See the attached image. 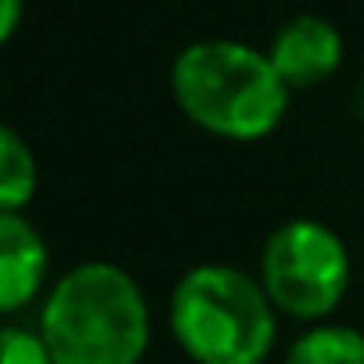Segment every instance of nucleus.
Returning <instances> with one entry per match:
<instances>
[{
	"mask_svg": "<svg viewBox=\"0 0 364 364\" xmlns=\"http://www.w3.org/2000/svg\"><path fill=\"white\" fill-rule=\"evenodd\" d=\"M259 282L278 314L321 321L345 301L353 259L333 228L317 220H286L262 243Z\"/></svg>",
	"mask_w": 364,
	"mask_h": 364,
	"instance_id": "20e7f679",
	"label": "nucleus"
},
{
	"mask_svg": "<svg viewBox=\"0 0 364 364\" xmlns=\"http://www.w3.org/2000/svg\"><path fill=\"white\" fill-rule=\"evenodd\" d=\"M0 364H55V356L43 345L40 329L4 325L0 329Z\"/></svg>",
	"mask_w": 364,
	"mask_h": 364,
	"instance_id": "1a4fd4ad",
	"label": "nucleus"
},
{
	"mask_svg": "<svg viewBox=\"0 0 364 364\" xmlns=\"http://www.w3.org/2000/svg\"><path fill=\"white\" fill-rule=\"evenodd\" d=\"M181 114L223 141H262L286 118L294 90L278 79L267 51L239 40H196L168 71Z\"/></svg>",
	"mask_w": 364,
	"mask_h": 364,
	"instance_id": "f03ea898",
	"label": "nucleus"
},
{
	"mask_svg": "<svg viewBox=\"0 0 364 364\" xmlns=\"http://www.w3.org/2000/svg\"><path fill=\"white\" fill-rule=\"evenodd\" d=\"M40 165L16 129H0V212H24L36 196Z\"/></svg>",
	"mask_w": 364,
	"mask_h": 364,
	"instance_id": "6e6552de",
	"label": "nucleus"
},
{
	"mask_svg": "<svg viewBox=\"0 0 364 364\" xmlns=\"http://www.w3.org/2000/svg\"><path fill=\"white\" fill-rule=\"evenodd\" d=\"M282 364H364V333L353 325H314L286 348Z\"/></svg>",
	"mask_w": 364,
	"mask_h": 364,
	"instance_id": "0eeeda50",
	"label": "nucleus"
},
{
	"mask_svg": "<svg viewBox=\"0 0 364 364\" xmlns=\"http://www.w3.org/2000/svg\"><path fill=\"white\" fill-rule=\"evenodd\" d=\"M40 337L55 364H141L149 353V301L118 262L71 267L40 309Z\"/></svg>",
	"mask_w": 364,
	"mask_h": 364,
	"instance_id": "f257e3e1",
	"label": "nucleus"
},
{
	"mask_svg": "<svg viewBox=\"0 0 364 364\" xmlns=\"http://www.w3.org/2000/svg\"><path fill=\"white\" fill-rule=\"evenodd\" d=\"M356 114H360V122H364V82H360V95H356Z\"/></svg>",
	"mask_w": 364,
	"mask_h": 364,
	"instance_id": "9b49d317",
	"label": "nucleus"
},
{
	"mask_svg": "<svg viewBox=\"0 0 364 364\" xmlns=\"http://www.w3.org/2000/svg\"><path fill=\"white\" fill-rule=\"evenodd\" d=\"M168 333L192 364H267L278 341V309L247 270L204 262L173 286Z\"/></svg>",
	"mask_w": 364,
	"mask_h": 364,
	"instance_id": "7ed1b4c3",
	"label": "nucleus"
},
{
	"mask_svg": "<svg viewBox=\"0 0 364 364\" xmlns=\"http://www.w3.org/2000/svg\"><path fill=\"white\" fill-rule=\"evenodd\" d=\"M48 243L24 212H0V309L20 314L48 278Z\"/></svg>",
	"mask_w": 364,
	"mask_h": 364,
	"instance_id": "423d86ee",
	"label": "nucleus"
},
{
	"mask_svg": "<svg viewBox=\"0 0 364 364\" xmlns=\"http://www.w3.org/2000/svg\"><path fill=\"white\" fill-rule=\"evenodd\" d=\"M20 16H24V0H0V40L4 43H12Z\"/></svg>",
	"mask_w": 364,
	"mask_h": 364,
	"instance_id": "9d476101",
	"label": "nucleus"
},
{
	"mask_svg": "<svg viewBox=\"0 0 364 364\" xmlns=\"http://www.w3.org/2000/svg\"><path fill=\"white\" fill-rule=\"evenodd\" d=\"M270 63H274L278 79L290 90H314L329 82L345 63V36L333 20L301 12V16L286 20L274 32L267 48Z\"/></svg>",
	"mask_w": 364,
	"mask_h": 364,
	"instance_id": "39448f33",
	"label": "nucleus"
}]
</instances>
